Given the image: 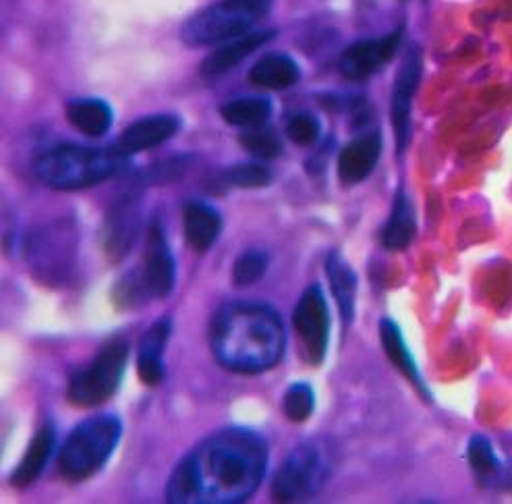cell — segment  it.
Listing matches in <instances>:
<instances>
[{
	"label": "cell",
	"mask_w": 512,
	"mask_h": 504,
	"mask_svg": "<svg viewBox=\"0 0 512 504\" xmlns=\"http://www.w3.org/2000/svg\"><path fill=\"white\" fill-rule=\"evenodd\" d=\"M276 38L274 30H253L249 34H243L235 40H229L220 44L214 52H210L202 63V75L212 79L220 77L224 73L233 71L239 63H243L249 54L266 46L270 40Z\"/></svg>",
	"instance_id": "obj_15"
},
{
	"label": "cell",
	"mask_w": 512,
	"mask_h": 504,
	"mask_svg": "<svg viewBox=\"0 0 512 504\" xmlns=\"http://www.w3.org/2000/svg\"><path fill=\"white\" fill-rule=\"evenodd\" d=\"M224 183L229 187H239V189H262L268 187L272 181L270 168L260 164V162H245V164H235L229 171L222 175Z\"/></svg>",
	"instance_id": "obj_27"
},
{
	"label": "cell",
	"mask_w": 512,
	"mask_h": 504,
	"mask_svg": "<svg viewBox=\"0 0 512 504\" xmlns=\"http://www.w3.org/2000/svg\"><path fill=\"white\" fill-rule=\"evenodd\" d=\"M241 146L258 160H274L282 152L280 137L266 127L245 129V133L241 135Z\"/></svg>",
	"instance_id": "obj_28"
},
{
	"label": "cell",
	"mask_w": 512,
	"mask_h": 504,
	"mask_svg": "<svg viewBox=\"0 0 512 504\" xmlns=\"http://www.w3.org/2000/svg\"><path fill=\"white\" fill-rule=\"evenodd\" d=\"M266 440L245 428H229L199 442L175 467L166 500L175 504H237L264 482Z\"/></svg>",
	"instance_id": "obj_1"
},
{
	"label": "cell",
	"mask_w": 512,
	"mask_h": 504,
	"mask_svg": "<svg viewBox=\"0 0 512 504\" xmlns=\"http://www.w3.org/2000/svg\"><path fill=\"white\" fill-rule=\"evenodd\" d=\"M222 119L239 129H255V127H264L272 115V102L268 98H237L226 102L220 108Z\"/></svg>",
	"instance_id": "obj_24"
},
{
	"label": "cell",
	"mask_w": 512,
	"mask_h": 504,
	"mask_svg": "<svg viewBox=\"0 0 512 504\" xmlns=\"http://www.w3.org/2000/svg\"><path fill=\"white\" fill-rule=\"evenodd\" d=\"M301 79L299 65L295 63L293 56L282 52H270L255 63L249 71L251 86L270 90V92H282L297 86Z\"/></svg>",
	"instance_id": "obj_18"
},
{
	"label": "cell",
	"mask_w": 512,
	"mask_h": 504,
	"mask_svg": "<svg viewBox=\"0 0 512 504\" xmlns=\"http://www.w3.org/2000/svg\"><path fill=\"white\" fill-rule=\"evenodd\" d=\"M54 442H56V430L52 424H44L36 436L32 438L30 446L23 455V459L19 461L17 469L11 475V484L15 488H27L32 486L46 467L52 451H54Z\"/></svg>",
	"instance_id": "obj_19"
},
{
	"label": "cell",
	"mask_w": 512,
	"mask_h": 504,
	"mask_svg": "<svg viewBox=\"0 0 512 504\" xmlns=\"http://www.w3.org/2000/svg\"><path fill=\"white\" fill-rule=\"evenodd\" d=\"M326 274L330 280V289L338 303L340 316L349 326L355 318V297H357V274L343 260L338 251H332L326 260Z\"/></svg>",
	"instance_id": "obj_23"
},
{
	"label": "cell",
	"mask_w": 512,
	"mask_h": 504,
	"mask_svg": "<svg viewBox=\"0 0 512 504\" xmlns=\"http://www.w3.org/2000/svg\"><path fill=\"white\" fill-rule=\"evenodd\" d=\"M293 328L303 359L314 368L322 366L330 343V310L320 285L307 287L301 295L293 312Z\"/></svg>",
	"instance_id": "obj_9"
},
{
	"label": "cell",
	"mask_w": 512,
	"mask_h": 504,
	"mask_svg": "<svg viewBox=\"0 0 512 504\" xmlns=\"http://www.w3.org/2000/svg\"><path fill=\"white\" fill-rule=\"evenodd\" d=\"M129 158L119 156L112 146L90 148L61 144L42 152L34 162L36 179L56 191H79L104 183L125 171Z\"/></svg>",
	"instance_id": "obj_3"
},
{
	"label": "cell",
	"mask_w": 512,
	"mask_h": 504,
	"mask_svg": "<svg viewBox=\"0 0 512 504\" xmlns=\"http://www.w3.org/2000/svg\"><path fill=\"white\" fill-rule=\"evenodd\" d=\"M173 334V320L160 318L141 336L137 355V376L146 386H160L164 380V349Z\"/></svg>",
	"instance_id": "obj_16"
},
{
	"label": "cell",
	"mask_w": 512,
	"mask_h": 504,
	"mask_svg": "<svg viewBox=\"0 0 512 504\" xmlns=\"http://www.w3.org/2000/svg\"><path fill=\"white\" fill-rule=\"evenodd\" d=\"M183 231L189 247L197 254H206L220 237L222 216L206 202H189L183 208Z\"/></svg>",
	"instance_id": "obj_17"
},
{
	"label": "cell",
	"mask_w": 512,
	"mask_h": 504,
	"mask_svg": "<svg viewBox=\"0 0 512 504\" xmlns=\"http://www.w3.org/2000/svg\"><path fill=\"white\" fill-rule=\"evenodd\" d=\"M322 133V123L318 117L309 115V112H297V115L291 117L287 123V135L295 146L307 148L311 144L318 142V137Z\"/></svg>",
	"instance_id": "obj_30"
},
{
	"label": "cell",
	"mask_w": 512,
	"mask_h": 504,
	"mask_svg": "<svg viewBox=\"0 0 512 504\" xmlns=\"http://www.w3.org/2000/svg\"><path fill=\"white\" fill-rule=\"evenodd\" d=\"M467 461L479 480L496 478L500 471V461L494 453V446L486 436H473L467 446Z\"/></svg>",
	"instance_id": "obj_26"
},
{
	"label": "cell",
	"mask_w": 512,
	"mask_h": 504,
	"mask_svg": "<svg viewBox=\"0 0 512 504\" xmlns=\"http://www.w3.org/2000/svg\"><path fill=\"white\" fill-rule=\"evenodd\" d=\"M129 357V343L123 336L110 339L88 366L71 374L67 399L75 407H98L117 395Z\"/></svg>",
	"instance_id": "obj_7"
},
{
	"label": "cell",
	"mask_w": 512,
	"mask_h": 504,
	"mask_svg": "<svg viewBox=\"0 0 512 504\" xmlns=\"http://www.w3.org/2000/svg\"><path fill=\"white\" fill-rule=\"evenodd\" d=\"M417 233V218L413 204L409 202L407 193L403 189H398L390 216L382 229V245L390 251H403L407 249Z\"/></svg>",
	"instance_id": "obj_21"
},
{
	"label": "cell",
	"mask_w": 512,
	"mask_h": 504,
	"mask_svg": "<svg viewBox=\"0 0 512 504\" xmlns=\"http://www.w3.org/2000/svg\"><path fill=\"white\" fill-rule=\"evenodd\" d=\"M67 121L88 137H102L110 131L115 115L100 98H77L67 104Z\"/></svg>",
	"instance_id": "obj_22"
},
{
	"label": "cell",
	"mask_w": 512,
	"mask_h": 504,
	"mask_svg": "<svg viewBox=\"0 0 512 504\" xmlns=\"http://www.w3.org/2000/svg\"><path fill=\"white\" fill-rule=\"evenodd\" d=\"M268 268V256L262 249H247L235 260L233 283L237 287H249L264 276Z\"/></svg>",
	"instance_id": "obj_29"
},
{
	"label": "cell",
	"mask_w": 512,
	"mask_h": 504,
	"mask_svg": "<svg viewBox=\"0 0 512 504\" xmlns=\"http://www.w3.org/2000/svg\"><path fill=\"white\" fill-rule=\"evenodd\" d=\"M123 436L117 415H94L69 434L59 453V471L69 484H81L108 463Z\"/></svg>",
	"instance_id": "obj_4"
},
{
	"label": "cell",
	"mask_w": 512,
	"mask_h": 504,
	"mask_svg": "<svg viewBox=\"0 0 512 504\" xmlns=\"http://www.w3.org/2000/svg\"><path fill=\"white\" fill-rule=\"evenodd\" d=\"M382 156V135L376 131L363 133L349 142L338 154V179L345 185H359L369 175Z\"/></svg>",
	"instance_id": "obj_14"
},
{
	"label": "cell",
	"mask_w": 512,
	"mask_h": 504,
	"mask_svg": "<svg viewBox=\"0 0 512 504\" xmlns=\"http://www.w3.org/2000/svg\"><path fill=\"white\" fill-rule=\"evenodd\" d=\"M421 79V54L417 48L409 50L405 61L401 65V71L396 75L394 92H392V127L396 135V148L403 152L409 142V129H411V104L413 96L419 88Z\"/></svg>",
	"instance_id": "obj_11"
},
{
	"label": "cell",
	"mask_w": 512,
	"mask_h": 504,
	"mask_svg": "<svg viewBox=\"0 0 512 504\" xmlns=\"http://www.w3.org/2000/svg\"><path fill=\"white\" fill-rule=\"evenodd\" d=\"M316 409V392L307 382H295L287 388L282 399L284 417L293 424H305Z\"/></svg>",
	"instance_id": "obj_25"
},
{
	"label": "cell",
	"mask_w": 512,
	"mask_h": 504,
	"mask_svg": "<svg viewBox=\"0 0 512 504\" xmlns=\"http://www.w3.org/2000/svg\"><path fill=\"white\" fill-rule=\"evenodd\" d=\"M181 129V119L177 115H170V112H160V115H148L131 123L115 144V150L119 156L129 158L133 154L152 150L156 146H162L168 139H173Z\"/></svg>",
	"instance_id": "obj_12"
},
{
	"label": "cell",
	"mask_w": 512,
	"mask_h": 504,
	"mask_svg": "<svg viewBox=\"0 0 512 504\" xmlns=\"http://www.w3.org/2000/svg\"><path fill=\"white\" fill-rule=\"evenodd\" d=\"M398 44H401V32L378 40L355 42L340 54L338 71L349 81H363L372 77L396 54Z\"/></svg>",
	"instance_id": "obj_10"
},
{
	"label": "cell",
	"mask_w": 512,
	"mask_h": 504,
	"mask_svg": "<svg viewBox=\"0 0 512 504\" xmlns=\"http://www.w3.org/2000/svg\"><path fill=\"white\" fill-rule=\"evenodd\" d=\"M137 193H123L119 202L110 208L104 229V251L110 262H121L135 241L137 233Z\"/></svg>",
	"instance_id": "obj_13"
},
{
	"label": "cell",
	"mask_w": 512,
	"mask_h": 504,
	"mask_svg": "<svg viewBox=\"0 0 512 504\" xmlns=\"http://www.w3.org/2000/svg\"><path fill=\"white\" fill-rule=\"evenodd\" d=\"M210 349L224 370L243 376L268 372L284 355L282 318L264 303H226L210 322Z\"/></svg>",
	"instance_id": "obj_2"
},
{
	"label": "cell",
	"mask_w": 512,
	"mask_h": 504,
	"mask_svg": "<svg viewBox=\"0 0 512 504\" xmlns=\"http://www.w3.org/2000/svg\"><path fill=\"white\" fill-rule=\"evenodd\" d=\"M175 280V258L170 254L160 222L152 220L144 249V264H141V270H133L119 280L112 301L127 310V307L141 305L148 299H164L173 293Z\"/></svg>",
	"instance_id": "obj_6"
},
{
	"label": "cell",
	"mask_w": 512,
	"mask_h": 504,
	"mask_svg": "<svg viewBox=\"0 0 512 504\" xmlns=\"http://www.w3.org/2000/svg\"><path fill=\"white\" fill-rule=\"evenodd\" d=\"M328 463L314 444H301L282 461L272 480L276 502H303L322 492L328 482Z\"/></svg>",
	"instance_id": "obj_8"
},
{
	"label": "cell",
	"mask_w": 512,
	"mask_h": 504,
	"mask_svg": "<svg viewBox=\"0 0 512 504\" xmlns=\"http://www.w3.org/2000/svg\"><path fill=\"white\" fill-rule=\"evenodd\" d=\"M270 0H218L197 11L181 27V40L191 48L216 46L253 32L270 11Z\"/></svg>",
	"instance_id": "obj_5"
},
{
	"label": "cell",
	"mask_w": 512,
	"mask_h": 504,
	"mask_svg": "<svg viewBox=\"0 0 512 504\" xmlns=\"http://www.w3.org/2000/svg\"><path fill=\"white\" fill-rule=\"evenodd\" d=\"M380 341H382V347H384V353L386 357L392 361V366L401 372L423 397L430 399V392L428 388H425V382L419 374V368L417 363L403 339V332L401 328H398V324L390 318H382L380 322Z\"/></svg>",
	"instance_id": "obj_20"
}]
</instances>
